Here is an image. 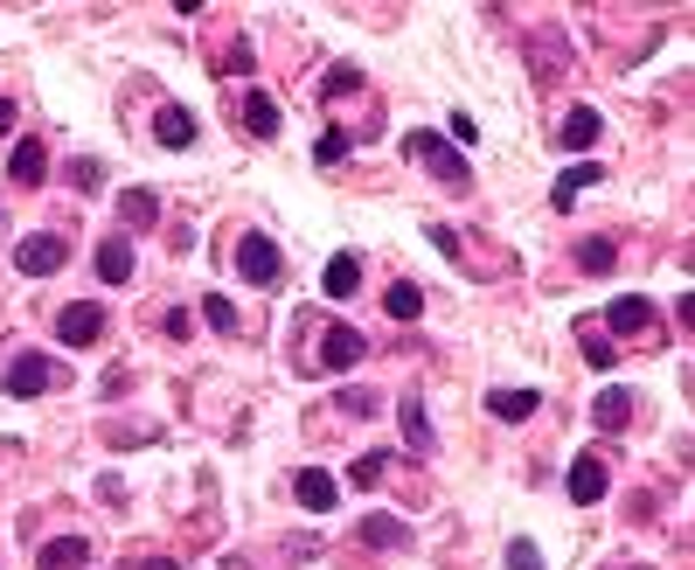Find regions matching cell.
Wrapping results in <instances>:
<instances>
[{"label":"cell","mask_w":695,"mask_h":570,"mask_svg":"<svg viewBox=\"0 0 695 570\" xmlns=\"http://www.w3.org/2000/svg\"><path fill=\"white\" fill-rule=\"evenodd\" d=\"M404 146H410V161H424V167H431V175H439L445 188H474V167H466V161H459L453 146H445L439 132H431V126H424V132H410Z\"/></svg>","instance_id":"obj_1"},{"label":"cell","mask_w":695,"mask_h":570,"mask_svg":"<svg viewBox=\"0 0 695 570\" xmlns=\"http://www.w3.org/2000/svg\"><path fill=\"white\" fill-rule=\"evenodd\" d=\"M56 334H63V348H91V341L105 334V307H98V299L63 307V313H56Z\"/></svg>","instance_id":"obj_2"},{"label":"cell","mask_w":695,"mask_h":570,"mask_svg":"<svg viewBox=\"0 0 695 570\" xmlns=\"http://www.w3.org/2000/svg\"><path fill=\"white\" fill-rule=\"evenodd\" d=\"M237 272L251 278V285H272V278H278V244H272L265 230L237 237Z\"/></svg>","instance_id":"obj_3"},{"label":"cell","mask_w":695,"mask_h":570,"mask_svg":"<svg viewBox=\"0 0 695 570\" xmlns=\"http://www.w3.org/2000/svg\"><path fill=\"white\" fill-rule=\"evenodd\" d=\"M563 487H571V501H577V508H591L598 494L612 487V466L598 460V452H585V460H571V473H563Z\"/></svg>","instance_id":"obj_4"},{"label":"cell","mask_w":695,"mask_h":570,"mask_svg":"<svg viewBox=\"0 0 695 570\" xmlns=\"http://www.w3.org/2000/svg\"><path fill=\"white\" fill-rule=\"evenodd\" d=\"M63 237H49V230H35V237H22V251H14V264H22L28 278H49V272H63Z\"/></svg>","instance_id":"obj_5"},{"label":"cell","mask_w":695,"mask_h":570,"mask_svg":"<svg viewBox=\"0 0 695 570\" xmlns=\"http://www.w3.org/2000/svg\"><path fill=\"white\" fill-rule=\"evenodd\" d=\"M362 355H369V341L355 334V328H327V334H321V369H334V376H348L355 363H362Z\"/></svg>","instance_id":"obj_6"},{"label":"cell","mask_w":695,"mask_h":570,"mask_svg":"<svg viewBox=\"0 0 695 570\" xmlns=\"http://www.w3.org/2000/svg\"><path fill=\"white\" fill-rule=\"evenodd\" d=\"M56 376H63V369H56V363H43V355H14L8 390H14V396H43V390L56 383Z\"/></svg>","instance_id":"obj_7"},{"label":"cell","mask_w":695,"mask_h":570,"mask_svg":"<svg viewBox=\"0 0 695 570\" xmlns=\"http://www.w3.org/2000/svg\"><path fill=\"white\" fill-rule=\"evenodd\" d=\"M292 494H299V508H307V515H327L334 501H341V487H334V473H321V466H307L292 480Z\"/></svg>","instance_id":"obj_8"},{"label":"cell","mask_w":695,"mask_h":570,"mask_svg":"<svg viewBox=\"0 0 695 570\" xmlns=\"http://www.w3.org/2000/svg\"><path fill=\"white\" fill-rule=\"evenodd\" d=\"M154 140L175 146V154H181V146H195V111H188V105H160L154 111Z\"/></svg>","instance_id":"obj_9"},{"label":"cell","mask_w":695,"mask_h":570,"mask_svg":"<svg viewBox=\"0 0 695 570\" xmlns=\"http://www.w3.org/2000/svg\"><path fill=\"white\" fill-rule=\"evenodd\" d=\"M598 132H606V119H598L591 105H577L571 119H563V132H556V140L571 146V154H591V146H598Z\"/></svg>","instance_id":"obj_10"},{"label":"cell","mask_w":695,"mask_h":570,"mask_svg":"<svg viewBox=\"0 0 695 570\" xmlns=\"http://www.w3.org/2000/svg\"><path fill=\"white\" fill-rule=\"evenodd\" d=\"M487 411H494L501 425H522V417L542 411V396H536V390H487Z\"/></svg>","instance_id":"obj_11"},{"label":"cell","mask_w":695,"mask_h":570,"mask_svg":"<svg viewBox=\"0 0 695 570\" xmlns=\"http://www.w3.org/2000/svg\"><path fill=\"white\" fill-rule=\"evenodd\" d=\"M8 175H14V181H22V188H35V181H43V175H49V154H43V140H35V132H28V140H22V146H14V161H8Z\"/></svg>","instance_id":"obj_12"},{"label":"cell","mask_w":695,"mask_h":570,"mask_svg":"<svg viewBox=\"0 0 695 570\" xmlns=\"http://www.w3.org/2000/svg\"><path fill=\"white\" fill-rule=\"evenodd\" d=\"M606 328H612V334H647V328H654V307H647V299H612V307H606Z\"/></svg>","instance_id":"obj_13"},{"label":"cell","mask_w":695,"mask_h":570,"mask_svg":"<svg viewBox=\"0 0 695 570\" xmlns=\"http://www.w3.org/2000/svg\"><path fill=\"white\" fill-rule=\"evenodd\" d=\"M243 132H251V140H278V105L265 98V91L243 98Z\"/></svg>","instance_id":"obj_14"},{"label":"cell","mask_w":695,"mask_h":570,"mask_svg":"<svg viewBox=\"0 0 695 570\" xmlns=\"http://www.w3.org/2000/svg\"><path fill=\"white\" fill-rule=\"evenodd\" d=\"M91 563V543L84 536H56V543H43V570H84Z\"/></svg>","instance_id":"obj_15"},{"label":"cell","mask_w":695,"mask_h":570,"mask_svg":"<svg viewBox=\"0 0 695 570\" xmlns=\"http://www.w3.org/2000/svg\"><path fill=\"white\" fill-rule=\"evenodd\" d=\"M98 278H105V285H125V278H133V244L105 237V244H98Z\"/></svg>","instance_id":"obj_16"},{"label":"cell","mask_w":695,"mask_h":570,"mask_svg":"<svg viewBox=\"0 0 695 570\" xmlns=\"http://www.w3.org/2000/svg\"><path fill=\"white\" fill-rule=\"evenodd\" d=\"M397 425H404V446L410 452H431V417H424L418 396H404V404H397Z\"/></svg>","instance_id":"obj_17"},{"label":"cell","mask_w":695,"mask_h":570,"mask_svg":"<svg viewBox=\"0 0 695 570\" xmlns=\"http://www.w3.org/2000/svg\"><path fill=\"white\" fill-rule=\"evenodd\" d=\"M585 188H598V167H591V161H585V167H571V175H556L550 202H556V209H577V195H585Z\"/></svg>","instance_id":"obj_18"},{"label":"cell","mask_w":695,"mask_h":570,"mask_svg":"<svg viewBox=\"0 0 695 570\" xmlns=\"http://www.w3.org/2000/svg\"><path fill=\"white\" fill-rule=\"evenodd\" d=\"M383 307H390V320H404V328H410V320L424 313V293H418V285H410V278H397V285H390V293H383Z\"/></svg>","instance_id":"obj_19"},{"label":"cell","mask_w":695,"mask_h":570,"mask_svg":"<svg viewBox=\"0 0 695 570\" xmlns=\"http://www.w3.org/2000/svg\"><path fill=\"white\" fill-rule=\"evenodd\" d=\"M591 417H598V431H626V425H633V396H626V390H606Z\"/></svg>","instance_id":"obj_20"},{"label":"cell","mask_w":695,"mask_h":570,"mask_svg":"<svg viewBox=\"0 0 695 570\" xmlns=\"http://www.w3.org/2000/svg\"><path fill=\"white\" fill-rule=\"evenodd\" d=\"M355 285H362V258H355V251H341V258L327 264V299H348Z\"/></svg>","instance_id":"obj_21"},{"label":"cell","mask_w":695,"mask_h":570,"mask_svg":"<svg viewBox=\"0 0 695 570\" xmlns=\"http://www.w3.org/2000/svg\"><path fill=\"white\" fill-rule=\"evenodd\" d=\"M362 543H369V549H397V543H410V529H404L397 515H369V522H362Z\"/></svg>","instance_id":"obj_22"},{"label":"cell","mask_w":695,"mask_h":570,"mask_svg":"<svg viewBox=\"0 0 695 570\" xmlns=\"http://www.w3.org/2000/svg\"><path fill=\"white\" fill-rule=\"evenodd\" d=\"M355 91H362V70H355V63H334L327 84H321V98H355Z\"/></svg>","instance_id":"obj_23"},{"label":"cell","mask_w":695,"mask_h":570,"mask_svg":"<svg viewBox=\"0 0 695 570\" xmlns=\"http://www.w3.org/2000/svg\"><path fill=\"white\" fill-rule=\"evenodd\" d=\"M119 216H125V223H154V216H160V202L146 195V188H125V195H119Z\"/></svg>","instance_id":"obj_24"},{"label":"cell","mask_w":695,"mask_h":570,"mask_svg":"<svg viewBox=\"0 0 695 570\" xmlns=\"http://www.w3.org/2000/svg\"><path fill=\"white\" fill-rule=\"evenodd\" d=\"M577 264H585V272H612V264H619V251H612L606 237H585V244H577Z\"/></svg>","instance_id":"obj_25"},{"label":"cell","mask_w":695,"mask_h":570,"mask_svg":"<svg viewBox=\"0 0 695 570\" xmlns=\"http://www.w3.org/2000/svg\"><path fill=\"white\" fill-rule=\"evenodd\" d=\"M348 132H321V140H313V161H321V167H334V161H348Z\"/></svg>","instance_id":"obj_26"},{"label":"cell","mask_w":695,"mask_h":570,"mask_svg":"<svg viewBox=\"0 0 695 570\" xmlns=\"http://www.w3.org/2000/svg\"><path fill=\"white\" fill-rule=\"evenodd\" d=\"M585 348H591V355H585L591 369H619V348H612V334H591V328H585Z\"/></svg>","instance_id":"obj_27"},{"label":"cell","mask_w":695,"mask_h":570,"mask_svg":"<svg viewBox=\"0 0 695 570\" xmlns=\"http://www.w3.org/2000/svg\"><path fill=\"white\" fill-rule=\"evenodd\" d=\"M383 466H390V452H362L348 480H355V487H375V480H383Z\"/></svg>","instance_id":"obj_28"},{"label":"cell","mask_w":695,"mask_h":570,"mask_svg":"<svg viewBox=\"0 0 695 570\" xmlns=\"http://www.w3.org/2000/svg\"><path fill=\"white\" fill-rule=\"evenodd\" d=\"M508 570H542V549H536L529 536H515V543H508Z\"/></svg>","instance_id":"obj_29"},{"label":"cell","mask_w":695,"mask_h":570,"mask_svg":"<svg viewBox=\"0 0 695 570\" xmlns=\"http://www.w3.org/2000/svg\"><path fill=\"white\" fill-rule=\"evenodd\" d=\"M202 313H209V328H216V334H230V328H237V307H230V299H216V293L202 299Z\"/></svg>","instance_id":"obj_30"},{"label":"cell","mask_w":695,"mask_h":570,"mask_svg":"<svg viewBox=\"0 0 695 570\" xmlns=\"http://www.w3.org/2000/svg\"><path fill=\"white\" fill-rule=\"evenodd\" d=\"M70 181H77V188H98L105 167H98V161H70Z\"/></svg>","instance_id":"obj_31"},{"label":"cell","mask_w":695,"mask_h":570,"mask_svg":"<svg viewBox=\"0 0 695 570\" xmlns=\"http://www.w3.org/2000/svg\"><path fill=\"white\" fill-rule=\"evenodd\" d=\"M8 126H14V105H8V98H0V132H8Z\"/></svg>","instance_id":"obj_32"},{"label":"cell","mask_w":695,"mask_h":570,"mask_svg":"<svg viewBox=\"0 0 695 570\" xmlns=\"http://www.w3.org/2000/svg\"><path fill=\"white\" fill-rule=\"evenodd\" d=\"M633 570H647V563H633Z\"/></svg>","instance_id":"obj_33"}]
</instances>
